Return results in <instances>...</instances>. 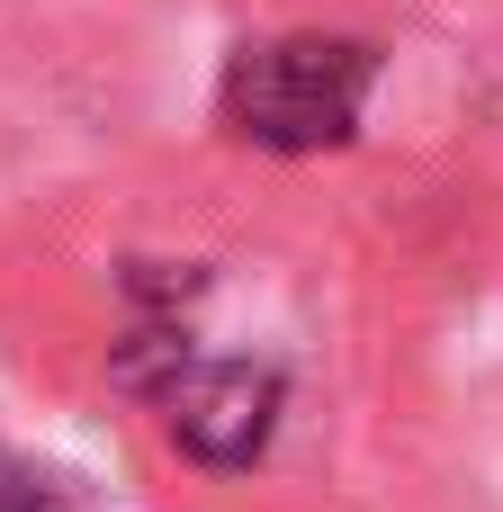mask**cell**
Listing matches in <instances>:
<instances>
[{
	"instance_id": "obj_1",
	"label": "cell",
	"mask_w": 503,
	"mask_h": 512,
	"mask_svg": "<svg viewBox=\"0 0 503 512\" xmlns=\"http://www.w3.org/2000/svg\"><path fill=\"white\" fill-rule=\"evenodd\" d=\"M378 81V45L360 36H270L225 63V126L261 153H324L351 144Z\"/></svg>"
},
{
	"instance_id": "obj_3",
	"label": "cell",
	"mask_w": 503,
	"mask_h": 512,
	"mask_svg": "<svg viewBox=\"0 0 503 512\" xmlns=\"http://www.w3.org/2000/svg\"><path fill=\"white\" fill-rule=\"evenodd\" d=\"M0 512H72V495H63L54 477H36V468L0 459Z\"/></svg>"
},
{
	"instance_id": "obj_2",
	"label": "cell",
	"mask_w": 503,
	"mask_h": 512,
	"mask_svg": "<svg viewBox=\"0 0 503 512\" xmlns=\"http://www.w3.org/2000/svg\"><path fill=\"white\" fill-rule=\"evenodd\" d=\"M162 414H171V441L207 468H252L279 432V369L261 360H189L171 387H162Z\"/></svg>"
}]
</instances>
